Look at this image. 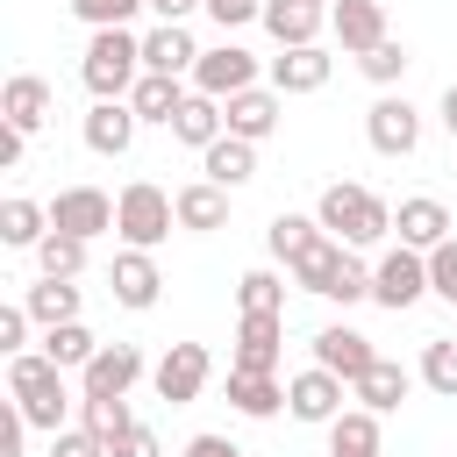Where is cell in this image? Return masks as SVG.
Wrapping results in <instances>:
<instances>
[{"mask_svg": "<svg viewBox=\"0 0 457 457\" xmlns=\"http://www.w3.org/2000/svg\"><path fill=\"white\" fill-rule=\"evenodd\" d=\"M314 221H321L343 250H371V243H386V236H393V207H386L371 186H350V179H336V186L321 193Z\"/></svg>", "mask_w": 457, "mask_h": 457, "instance_id": "obj_1", "label": "cell"}, {"mask_svg": "<svg viewBox=\"0 0 457 457\" xmlns=\"http://www.w3.org/2000/svg\"><path fill=\"white\" fill-rule=\"evenodd\" d=\"M7 393H14V407H21V421L29 428H64V407H71V386H64V371L43 357V350H21V357H7Z\"/></svg>", "mask_w": 457, "mask_h": 457, "instance_id": "obj_2", "label": "cell"}, {"mask_svg": "<svg viewBox=\"0 0 457 457\" xmlns=\"http://www.w3.org/2000/svg\"><path fill=\"white\" fill-rule=\"evenodd\" d=\"M79 79H86L93 100H129L136 79H143V36H129V29H93V43H86V57H79Z\"/></svg>", "mask_w": 457, "mask_h": 457, "instance_id": "obj_3", "label": "cell"}, {"mask_svg": "<svg viewBox=\"0 0 457 457\" xmlns=\"http://www.w3.org/2000/svg\"><path fill=\"white\" fill-rule=\"evenodd\" d=\"M171 221H179V200H171L164 186L136 179V186H121V193H114V228H121V243H129V250H157V243L171 236Z\"/></svg>", "mask_w": 457, "mask_h": 457, "instance_id": "obj_4", "label": "cell"}, {"mask_svg": "<svg viewBox=\"0 0 457 457\" xmlns=\"http://www.w3.org/2000/svg\"><path fill=\"white\" fill-rule=\"evenodd\" d=\"M421 293H428V257H421V250H407V243H400V250H386V257L371 264V300H378V307L407 314Z\"/></svg>", "mask_w": 457, "mask_h": 457, "instance_id": "obj_5", "label": "cell"}, {"mask_svg": "<svg viewBox=\"0 0 457 457\" xmlns=\"http://www.w3.org/2000/svg\"><path fill=\"white\" fill-rule=\"evenodd\" d=\"M157 400H171V407H186V400H200L207 393V378H214V357H207V343H171L164 357H157Z\"/></svg>", "mask_w": 457, "mask_h": 457, "instance_id": "obj_6", "label": "cell"}, {"mask_svg": "<svg viewBox=\"0 0 457 457\" xmlns=\"http://www.w3.org/2000/svg\"><path fill=\"white\" fill-rule=\"evenodd\" d=\"M250 86H257V57H250L243 43L200 50V64H193V93H207V100H236V93H250Z\"/></svg>", "mask_w": 457, "mask_h": 457, "instance_id": "obj_7", "label": "cell"}, {"mask_svg": "<svg viewBox=\"0 0 457 457\" xmlns=\"http://www.w3.org/2000/svg\"><path fill=\"white\" fill-rule=\"evenodd\" d=\"M364 136H371V150H378V157H414V150H421V114H414V100H400V93L371 100Z\"/></svg>", "mask_w": 457, "mask_h": 457, "instance_id": "obj_8", "label": "cell"}, {"mask_svg": "<svg viewBox=\"0 0 457 457\" xmlns=\"http://www.w3.org/2000/svg\"><path fill=\"white\" fill-rule=\"evenodd\" d=\"M136 378H143V350L136 343H100V357L79 371V400H129Z\"/></svg>", "mask_w": 457, "mask_h": 457, "instance_id": "obj_9", "label": "cell"}, {"mask_svg": "<svg viewBox=\"0 0 457 457\" xmlns=\"http://www.w3.org/2000/svg\"><path fill=\"white\" fill-rule=\"evenodd\" d=\"M50 228H64V236L93 243V236H107V228H114V200H107L100 186H64V193L50 200Z\"/></svg>", "mask_w": 457, "mask_h": 457, "instance_id": "obj_10", "label": "cell"}, {"mask_svg": "<svg viewBox=\"0 0 457 457\" xmlns=\"http://www.w3.org/2000/svg\"><path fill=\"white\" fill-rule=\"evenodd\" d=\"M286 414H293V421L328 428V421L343 414V378H336V371H321V364H307L300 378H286Z\"/></svg>", "mask_w": 457, "mask_h": 457, "instance_id": "obj_11", "label": "cell"}, {"mask_svg": "<svg viewBox=\"0 0 457 457\" xmlns=\"http://www.w3.org/2000/svg\"><path fill=\"white\" fill-rule=\"evenodd\" d=\"M314 364L321 371H336L343 386H357L371 364H378V350H371V336H357V328H343V321H328L321 336H314Z\"/></svg>", "mask_w": 457, "mask_h": 457, "instance_id": "obj_12", "label": "cell"}, {"mask_svg": "<svg viewBox=\"0 0 457 457\" xmlns=\"http://www.w3.org/2000/svg\"><path fill=\"white\" fill-rule=\"evenodd\" d=\"M393 228H400V243H407V250H421V257H428V250H443V243H450V207H443L436 193H414V200H400V207H393Z\"/></svg>", "mask_w": 457, "mask_h": 457, "instance_id": "obj_13", "label": "cell"}, {"mask_svg": "<svg viewBox=\"0 0 457 457\" xmlns=\"http://www.w3.org/2000/svg\"><path fill=\"white\" fill-rule=\"evenodd\" d=\"M328 29H336V43L350 57H371L386 43V0H336L328 7Z\"/></svg>", "mask_w": 457, "mask_h": 457, "instance_id": "obj_14", "label": "cell"}, {"mask_svg": "<svg viewBox=\"0 0 457 457\" xmlns=\"http://www.w3.org/2000/svg\"><path fill=\"white\" fill-rule=\"evenodd\" d=\"M278 343H286V314H243L228 371H278Z\"/></svg>", "mask_w": 457, "mask_h": 457, "instance_id": "obj_15", "label": "cell"}, {"mask_svg": "<svg viewBox=\"0 0 457 457\" xmlns=\"http://www.w3.org/2000/svg\"><path fill=\"white\" fill-rule=\"evenodd\" d=\"M136 107L129 100H93V114H86V150L93 157H129V143H136Z\"/></svg>", "mask_w": 457, "mask_h": 457, "instance_id": "obj_16", "label": "cell"}, {"mask_svg": "<svg viewBox=\"0 0 457 457\" xmlns=\"http://www.w3.org/2000/svg\"><path fill=\"white\" fill-rule=\"evenodd\" d=\"M107 286H114V300L121 307H157V293H164V278H157V264H150V250H121L114 257V271H107Z\"/></svg>", "mask_w": 457, "mask_h": 457, "instance_id": "obj_17", "label": "cell"}, {"mask_svg": "<svg viewBox=\"0 0 457 457\" xmlns=\"http://www.w3.org/2000/svg\"><path fill=\"white\" fill-rule=\"evenodd\" d=\"M321 21H328V7H307V0H264V29L278 36V50H307V43H321Z\"/></svg>", "mask_w": 457, "mask_h": 457, "instance_id": "obj_18", "label": "cell"}, {"mask_svg": "<svg viewBox=\"0 0 457 457\" xmlns=\"http://www.w3.org/2000/svg\"><path fill=\"white\" fill-rule=\"evenodd\" d=\"M193 64H200V50H193L186 21H157V29L143 36V71H164V79H179V71H193Z\"/></svg>", "mask_w": 457, "mask_h": 457, "instance_id": "obj_19", "label": "cell"}, {"mask_svg": "<svg viewBox=\"0 0 457 457\" xmlns=\"http://www.w3.org/2000/svg\"><path fill=\"white\" fill-rule=\"evenodd\" d=\"M321 86H328V50L321 43L271 57V93H321Z\"/></svg>", "mask_w": 457, "mask_h": 457, "instance_id": "obj_20", "label": "cell"}, {"mask_svg": "<svg viewBox=\"0 0 457 457\" xmlns=\"http://www.w3.org/2000/svg\"><path fill=\"white\" fill-rule=\"evenodd\" d=\"M0 114H7V129L36 136V129L50 121V86H43L36 71H14V79H7V93H0Z\"/></svg>", "mask_w": 457, "mask_h": 457, "instance_id": "obj_21", "label": "cell"}, {"mask_svg": "<svg viewBox=\"0 0 457 457\" xmlns=\"http://www.w3.org/2000/svg\"><path fill=\"white\" fill-rule=\"evenodd\" d=\"M221 114H228V136H243V143H264V136L278 129V93H271V86H250V93L221 100Z\"/></svg>", "mask_w": 457, "mask_h": 457, "instance_id": "obj_22", "label": "cell"}, {"mask_svg": "<svg viewBox=\"0 0 457 457\" xmlns=\"http://www.w3.org/2000/svg\"><path fill=\"white\" fill-rule=\"evenodd\" d=\"M200 164H207V186L236 193V186H250V179H257V143H243V136H221L214 150H200Z\"/></svg>", "mask_w": 457, "mask_h": 457, "instance_id": "obj_23", "label": "cell"}, {"mask_svg": "<svg viewBox=\"0 0 457 457\" xmlns=\"http://www.w3.org/2000/svg\"><path fill=\"white\" fill-rule=\"evenodd\" d=\"M171 136H179V143H193V150H214V143L228 136V114H221V100H207V93H186V107H179Z\"/></svg>", "mask_w": 457, "mask_h": 457, "instance_id": "obj_24", "label": "cell"}, {"mask_svg": "<svg viewBox=\"0 0 457 457\" xmlns=\"http://www.w3.org/2000/svg\"><path fill=\"white\" fill-rule=\"evenodd\" d=\"M350 393H357V400H364L371 414H393V407H400V400L414 393V371H407V364H393V357H378V364H371V371H364V378H357Z\"/></svg>", "mask_w": 457, "mask_h": 457, "instance_id": "obj_25", "label": "cell"}, {"mask_svg": "<svg viewBox=\"0 0 457 457\" xmlns=\"http://www.w3.org/2000/svg\"><path fill=\"white\" fill-rule=\"evenodd\" d=\"M228 407L250 414V421H271V414L286 407V386H278L271 371H228Z\"/></svg>", "mask_w": 457, "mask_h": 457, "instance_id": "obj_26", "label": "cell"}, {"mask_svg": "<svg viewBox=\"0 0 457 457\" xmlns=\"http://www.w3.org/2000/svg\"><path fill=\"white\" fill-rule=\"evenodd\" d=\"M129 107H136V121H179V107H186V86L179 79H164V71H143L136 79V93H129Z\"/></svg>", "mask_w": 457, "mask_h": 457, "instance_id": "obj_27", "label": "cell"}, {"mask_svg": "<svg viewBox=\"0 0 457 457\" xmlns=\"http://www.w3.org/2000/svg\"><path fill=\"white\" fill-rule=\"evenodd\" d=\"M171 200H179V228H193V236H214V228L228 221V193L207 186V179H200V186H179Z\"/></svg>", "mask_w": 457, "mask_h": 457, "instance_id": "obj_28", "label": "cell"}, {"mask_svg": "<svg viewBox=\"0 0 457 457\" xmlns=\"http://www.w3.org/2000/svg\"><path fill=\"white\" fill-rule=\"evenodd\" d=\"M343 264H350V250H343L336 236H321V243H314L300 264H286V271H293V286H307V293H321V300H328V293H336V278H343Z\"/></svg>", "mask_w": 457, "mask_h": 457, "instance_id": "obj_29", "label": "cell"}, {"mask_svg": "<svg viewBox=\"0 0 457 457\" xmlns=\"http://www.w3.org/2000/svg\"><path fill=\"white\" fill-rule=\"evenodd\" d=\"M328 457H378V414L371 407H343L328 421Z\"/></svg>", "mask_w": 457, "mask_h": 457, "instance_id": "obj_30", "label": "cell"}, {"mask_svg": "<svg viewBox=\"0 0 457 457\" xmlns=\"http://www.w3.org/2000/svg\"><path fill=\"white\" fill-rule=\"evenodd\" d=\"M43 236H50V207H36V200H21V193L0 200V243H7V250H36Z\"/></svg>", "mask_w": 457, "mask_h": 457, "instance_id": "obj_31", "label": "cell"}, {"mask_svg": "<svg viewBox=\"0 0 457 457\" xmlns=\"http://www.w3.org/2000/svg\"><path fill=\"white\" fill-rule=\"evenodd\" d=\"M21 307H29V321L64 328V321H79V286H71V278H43V286L21 293Z\"/></svg>", "mask_w": 457, "mask_h": 457, "instance_id": "obj_32", "label": "cell"}, {"mask_svg": "<svg viewBox=\"0 0 457 457\" xmlns=\"http://www.w3.org/2000/svg\"><path fill=\"white\" fill-rule=\"evenodd\" d=\"M321 236H328V228H321V221H307V214H271V228H264V243H271V257H278V264H300Z\"/></svg>", "mask_w": 457, "mask_h": 457, "instance_id": "obj_33", "label": "cell"}, {"mask_svg": "<svg viewBox=\"0 0 457 457\" xmlns=\"http://www.w3.org/2000/svg\"><path fill=\"white\" fill-rule=\"evenodd\" d=\"M43 357H50L57 371H86V364L100 357V343H93L86 321H64V328H43Z\"/></svg>", "mask_w": 457, "mask_h": 457, "instance_id": "obj_34", "label": "cell"}, {"mask_svg": "<svg viewBox=\"0 0 457 457\" xmlns=\"http://www.w3.org/2000/svg\"><path fill=\"white\" fill-rule=\"evenodd\" d=\"M421 386H428L436 400H457V343H450V336H428V343H421Z\"/></svg>", "mask_w": 457, "mask_h": 457, "instance_id": "obj_35", "label": "cell"}, {"mask_svg": "<svg viewBox=\"0 0 457 457\" xmlns=\"http://www.w3.org/2000/svg\"><path fill=\"white\" fill-rule=\"evenodd\" d=\"M36 264H43V278H79V271H86V243L64 236V228H50V236L36 243Z\"/></svg>", "mask_w": 457, "mask_h": 457, "instance_id": "obj_36", "label": "cell"}, {"mask_svg": "<svg viewBox=\"0 0 457 457\" xmlns=\"http://www.w3.org/2000/svg\"><path fill=\"white\" fill-rule=\"evenodd\" d=\"M236 307L243 314H286V278L278 271H243L236 278Z\"/></svg>", "mask_w": 457, "mask_h": 457, "instance_id": "obj_37", "label": "cell"}, {"mask_svg": "<svg viewBox=\"0 0 457 457\" xmlns=\"http://www.w3.org/2000/svg\"><path fill=\"white\" fill-rule=\"evenodd\" d=\"M79 428H93L100 443H114V436L136 428V414H129V400H79Z\"/></svg>", "mask_w": 457, "mask_h": 457, "instance_id": "obj_38", "label": "cell"}, {"mask_svg": "<svg viewBox=\"0 0 457 457\" xmlns=\"http://www.w3.org/2000/svg\"><path fill=\"white\" fill-rule=\"evenodd\" d=\"M136 7H150V0H71V14H79L86 29H129Z\"/></svg>", "mask_w": 457, "mask_h": 457, "instance_id": "obj_39", "label": "cell"}, {"mask_svg": "<svg viewBox=\"0 0 457 457\" xmlns=\"http://www.w3.org/2000/svg\"><path fill=\"white\" fill-rule=\"evenodd\" d=\"M357 64H364V79H371V86H393V79H400L414 57H407V43H393V36H386V43H378L371 57H357Z\"/></svg>", "mask_w": 457, "mask_h": 457, "instance_id": "obj_40", "label": "cell"}, {"mask_svg": "<svg viewBox=\"0 0 457 457\" xmlns=\"http://www.w3.org/2000/svg\"><path fill=\"white\" fill-rule=\"evenodd\" d=\"M428 293L457 307V236H450L443 250H428Z\"/></svg>", "mask_w": 457, "mask_h": 457, "instance_id": "obj_41", "label": "cell"}, {"mask_svg": "<svg viewBox=\"0 0 457 457\" xmlns=\"http://www.w3.org/2000/svg\"><path fill=\"white\" fill-rule=\"evenodd\" d=\"M50 457H107V443L93 428H57L50 436Z\"/></svg>", "mask_w": 457, "mask_h": 457, "instance_id": "obj_42", "label": "cell"}, {"mask_svg": "<svg viewBox=\"0 0 457 457\" xmlns=\"http://www.w3.org/2000/svg\"><path fill=\"white\" fill-rule=\"evenodd\" d=\"M21 343H29V307L14 300V307H0V350L21 357Z\"/></svg>", "mask_w": 457, "mask_h": 457, "instance_id": "obj_43", "label": "cell"}, {"mask_svg": "<svg viewBox=\"0 0 457 457\" xmlns=\"http://www.w3.org/2000/svg\"><path fill=\"white\" fill-rule=\"evenodd\" d=\"M207 14L221 29H243V21H264V0H207Z\"/></svg>", "mask_w": 457, "mask_h": 457, "instance_id": "obj_44", "label": "cell"}, {"mask_svg": "<svg viewBox=\"0 0 457 457\" xmlns=\"http://www.w3.org/2000/svg\"><path fill=\"white\" fill-rule=\"evenodd\" d=\"M107 457H157V436H150V428L136 421L129 436H114V443H107Z\"/></svg>", "mask_w": 457, "mask_h": 457, "instance_id": "obj_45", "label": "cell"}, {"mask_svg": "<svg viewBox=\"0 0 457 457\" xmlns=\"http://www.w3.org/2000/svg\"><path fill=\"white\" fill-rule=\"evenodd\" d=\"M21 436H29V421H21V407H7L0 414V457H21Z\"/></svg>", "mask_w": 457, "mask_h": 457, "instance_id": "obj_46", "label": "cell"}, {"mask_svg": "<svg viewBox=\"0 0 457 457\" xmlns=\"http://www.w3.org/2000/svg\"><path fill=\"white\" fill-rule=\"evenodd\" d=\"M186 457H243V450H236L228 436H193V443H186Z\"/></svg>", "mask_w": 457, "mask_h": 457, "instance_id": "obj_47", "label": "cell"}, {"mask_svg": "<svg viewBox=\"0 0 457 457\" xmlns=\"http://www.w3.org/2000/svg\"><path fill=\"white\" fill-rule=\"evenodd\" d=\"M21 150H29V136H21V129H0V171H14Z\"/></svg>", "mask_w": 457, "mask_h": 457, "instance_id": "obj_48", "label": "cell"}, {"mask_svg": "<svg viewBox=\"0 0 457 457\" xmlns=\"http://www.w3.org/2000/svg\"><path fill=\"white\" fill-rule=\"evenodd\" d=\"M193 7H207V0H150V14H157V21H186Z\"/></svg>", "mask_w": 457, "mask_h": 457, "instance_id": "obj_49", "label": "cell"}, {"mask_svg": "<svg viewBox=\"0 0 457 457\" xmlns=\"http://www.w3.org/2000/svg\"><path fill=\"white\" fill-rule=\"evenodd\" d=\"M443 129H450V143H457V79L443 86Z\"/></svg>", "mask_w": 457, "mask_h": 457, "instance_id": "obj_50", "label": "cell"}, {"mask_svg": "<svg viewBox=\"0 0 457 457\" xmlns=\"http://www.w3.org/2000/svg\"><path fill=\"white\" fill-rule=\"evenodd\" d=\"M307 7H336V0H307Z\"/></svg>", "mask_w": 457, "mask_h": 457, "instance_id": "obj_51", "label": "cell"}]
</instances>
